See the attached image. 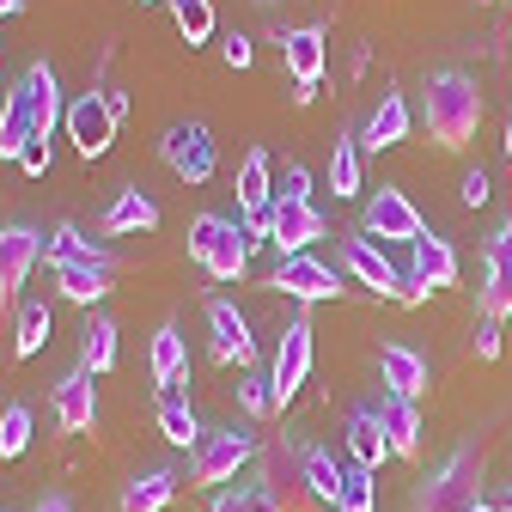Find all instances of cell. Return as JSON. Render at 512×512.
<instances>
[{
    "label": "cell",
    "instance_id": "cell-32",
    "mask_svg": "<svg viewBox=\"0 0 512 512\" xmlns=\"http://www.w3.org/2000/svg\"><path fill=\"white\" fill-rule=\"evenodd\" d=\"M330 189H336V202H342V196H360V141H354V135H336V153H330Z\"/></svg>",
    "mask_w": 512,
    "mask_h": 512
},
{
    "label": "cell",
    "instance_id": "cell-14",
    "mask_svg": "<svg viewBox=\"0 0 512 512\" xmlns=\"http://www.w3.org/2000/svg\"><path fill=\"white\" fill-rule=\"evenodd\" d=\"M482 317H512V220L482 250Z\"/></svg>",
    "mask_w": 512,
    "mask_h": 512
},
{
    "label": "cell",
    "instance_id": "cell-20",
    "mask_svg": "<svg viewBox=\"0 0 512 512\" xmlns=\"http://www.w3.org/2000/svg\"><path fill=\"white\" fill-rule=\"evenodd\" d=\"M409 250H415L409 281H421L427 293H439V287H452V281H458V250H452V238L427 232V238H421V244H409Z\"/></svg>",
    "mask_w": 512,
    "mask_h": 512
},
{
    "label": "cell",
    "instance_id": "cell-11",
    "mask_svg": "<svg viewBox=\"0 0 512 512\" xmlns=\"http://www.w3.org/2000/svg\"><path fill=\"white\" fill-rule=\"evenodd\" d=\"M324 232H330V220L317 202H275V214H269V244L281 256H305Z\"/></svg>",
    "mask_w": 512,
    "mask_h": 512
},
{
    "label": "cell",
    "instance_id": "cell-33",
    "mask_svg": "<svg viewBox=\"0 0 512 512\" xmlns=\"http://www.w3.org/2000/svg\"><path fill=\"white\" fill-rule=\"evenodd\" d=\"M171 19H177V37L196 49L214 37V0H171Z\"/></svg>",
    "mask_w": 512,
    "mask_h": 512
},
{
    "label": "cell",
    "instance_id": "cell-5",
    "mask_svg": "<svg viewBox=\"0 0 512 512\" xmlns=\"http://www.w3.org/2000/svg\"><path fill=\"white\" fill-rule=\"evenodd\" d=\"M250 458H256V439H250V433H238V427L202 433V445L189 452V482H196V488H220V482H232Z\"/></svg>",
    "mask_w": 512,
    "mask_h": 512
},
{
    "label": "cell",
    "instance_id": "cell-36",
    "mask_svg": "<svg viewBox=\"0 0 512 512\" xmlns=\"http://www.w3.org/2000/svg\"><path fill=\"white\" fill-rule=\"evenodd\" d=\"M86 250H92V244L80 238V226H74V220H61V226L49 232V244H43V256H49V263H55V269H68V263H80V256H86Z\"/></svg>",
    "mask_w": 512,
    "mask_h": 512
},
{
    "label": "cell",
    "instance_id": "cell-38",
    "mask_svg": "<svg viewBox=\"0 0 512 512\" xmlns=\"http://www.w3.org/2000/svg\"><path fill=\"white\" fill-rule=\"evenodd\" d=\"M238 403H244V415H256V421H263V415H275L281 403H275V384L269 378H238Z\"/></svg>",
    "mask_w": 512,
    "mask_h": 512
},
{
    "label": "cell",
    "instance_id": "cell-44",
    "mask_svg": "<svg viewBox=\"0 0 512 512\" xmlns=\"http://www.w3.org/2000/svg\"><path fill=\"white\" fill-rule=\"evenodd\" d=\"M488 196H494V183H488V171H470V177H464V208H482Z\"/></svg>",
    "mask_w": 512,
    "mask_h": 512
},
{
    "label": "cell",
    "instance_id": "cell-28",
    "mask_svg": "<svg viewBox=\"0 0 512 512\" xmlns=\"http://www.w3.org/2000/svg\"><path fill=\"white\" fill-rule=\"evenodd\" d=\"M80 366H86L92 378L116 366V324H110L104 311H86V330H80Z\"/></svg>",
    "mask_w": 512,
    "mask_h": 512
},
{
    "label": "cell",
    "instance_id": "cell-13",
    "mask_svg": "<svg viewBox=\"0 0 512 512\" xmlns=\"http://www.w3.org/2000/svg\"><path fill=\"white\" fill-rule=\"evenodd\" d=\"M305 378H311V324H305V317H293V324L281 330L275 372H269V384H275V403H293V397L305 391Z\"/></svg>",
    "mask_w": 512,
    "mask_h": 512
},
{
    "label": "cell",
    "instance_id": "cell-34",
    "mask_svg": "<svg viewBox=\"0 0 512 512\" xmlns=\"http://www.w3.org/2000/svg\"><path fill=\"white\" fill-rule=\"evenodd\" d=\"M43 348H49V305H25V311H19L13 354H19V360H31V354H43Z\"/></svg>",
    "mask_w": 512,
    "mask_h": 512
},
{
    "label": "cell",
    "instance_id": "cell-3",
    "mask_svg": "<svg viewBox=\"0 0 512 512\" xmlns=\"http://www.w3.org/2000/svg\"><path fill=\"white\" fill-rule=\"evenodd\" d=\"M476 500H482V452L476 445H458V452L445 458V470L421 482L415 512H470Z\"/></svg>",
    "mask_w": 512,
    "mask_h": 512
},
{
    "label": "cell",
    "instance_id": "cell-45",
    "mask_svg": "<svg viewBox=\"0 0 512 512\" xmlns=\"http://www.w3.org/2000/svg\"><path fill=\"white\" fill-rule=\"evenodd\" d=\"M397 299H403V305H421V299H433V293H427L421 281H403V293H397Z\"/></svg>",
    "mask_w": 512,
    "mask_h": 512
},
{
    "label": "cell",
    "instance_id": "cell-51",
    "mask_svg": "<svg viewBox=\"0 0 512 512\" xmlns=\"http://www.w3.org/2000/svg\"><path fill=\"white\" fill-rule=\"evenodd\" d=\"M256 7H269V0H256Z\"/></svg>",
    "mask_w": 512,
    "mask_h": 512
},
{
    "label": "cell",
    "instance_id": "cell-22",
    "mask_svg": "<svg viewBox=\"0 0 512 512\" xmlns=\"http://www.w3.org/2000/svg\"><path fill=\"white\" fill-rule=\"evenodd\" d=\"M378 372H384V384H391V397H421L427 391V360L409 348V342H391V348H384L378 354Z\"/></svg>",
    "mask_w": 512,
    "mask_h": 512
},
{
    "label": "cell",
    "instance_id": "cell-18",
    "mask_svg": "<svg viewBox=\"0 0 512 512\" xmlns=\"http://www.w3.org/2000/svg\"><path fill=\"white\" fill-rule=\"evenodd\" d=\"M275 43H281V61H287V74L299 80V86H317L324 80V31L317 25H293V31H275Z\"/></svg>",
    "mask_w": 512,
    "mask_h": 512
},
{
    "label": "cell",
    "instance_id": "cell-30",
    "mask_svg": "<svg viewBox=\"0 0 512 512\" xmlns=\"http://www.w3.org/2000/svg\"><path fill=\"white\" fill-rule=\"evenodd\" d=\"M159 433L177 445V452H196L202 445V421H196V409H189L183 397H159Z\"/></svg>",
    "mask_w": 512,
    "mask_h": 512
},
{
    "label": "cell",
    "instance_id": "cell-40",
    "mask_svg": "<svg viewBox=\"0 0 512 512\" xmlns=\"http://www.w3.org/2000/svg\"><path fill=\"white\" fill-rule=\"evenodd\" d=\"M208 512H275L263 494H256V488H238V494H214V506Z\"/></svg>",
    "mask_w": 512,
    "mask_h": 512
},
{
    "label": "cell",
    "instance_id": "cell-48",
    "mask_svg": "<svg viewBox=\"0 0 512 512\" xmlns=\"http://www.w3.org/2000/svg\"><path fill=\"white\" fill-rule=\"evenodd\" d=\"M470 512H500V506H488V500H476V506H470Z\"/></svg>",
    "mask_w": 512,
    "mask_h": 512
},
{
    "label": "cell",
    "instance_id": "cell-6",
    "mask_svg": "<svg viewBox=\"0 0 512 512\" xmlns=\"http://www.w3.org/2000/svg\"><path fill=\"white\" fill-rule=\"evenodd\" d=\"M159 153H165V165H171L183 183H208L214 165H220L214 135H208L202 122H171V128H165V141H159Z\"/></svg>",
    "mask_w": 512,
    "mask_h": 512
},
{
    "label": "cell",
    "instance_id": "cell-26",
    "mask_svg": "<svg viewBox=\"0 0 512 512\" xmlns=\"http://www.w3.org/2000/svg\"><path fill=\"white\" fill-rule=\"evenodd\" d=\"M171 494H177V476H171V470H141V476H128L116 512H165Z\"/></svg>",
    "mask_w": 512,
    "mask_h": 512
},
{
    "label": "cell",
    "instance_id": "cell-2",
    "mask_svg": "<svg viewBox=\"0 0 512 512\" xmlns=\"http://www.w3.org/2000/svg\"><path fill=\"white\" fill-rule=\"evenodd\" d=\"M189 263L208 281H238L250 269V232L226 214H196L189 220Z\"/></svg>",
    "mask_w": 512,
    "mask_h": 512
},
{
    "label": "cell",
    "instance_id": "cell-35",
    "mask_svg": "<svg viewBox=\"0 0 512 512\" xmlns=\"http://www.w3.org/2000/svg\"><path fill=\"white\" fill-rule=\"evenodd\" d=\"M25 445H31V409L7 403L0 409V458H25Z\"/></svg>",
    "mask_w": 512,
    "mask_h": 512
},
{
    "label": "cell",
    "instance_id": "cell-21",
    "mask_svg": "<svg viewBox=\"0 0 512 512\" xmlns=\"http://www.w3.org/2000/svg\"><path fill=\"white\" fill-rule=\"evenodd\" d=\"M147 372H153V384H159L165 397H171L177 384H183V372H189V354H183V330H177V324H159V330H153Z\"/></svg>",
    "mask_w": 512,
    "mask_h": 512
},
{
    "label": "cell",
    "instance_id": "cell-46",
    "mask_svg": "<svg viewBox=\"0 0 512 512\" xmlns=\"http://www.w3.org/2000/svg\"><path fill=\"white\" fill-rule=\"evenodd\" d=\"M37 512H74V506L61 500V494H43V500H37Z\"/></svg>",
    "mask_w": 512,
    "mask_h": 512
},
{
    "label": "cell",
    "instance_id": "cell-1",
    "mask_svg": "<svg viewBox=\"0 0 512 512\" xmlns=\"http://www.w3.org/2000/svg\"><path fill=\"white\" fill-rule=\"evenodd\" d=\"M427 135L445 147V153H458L476 141V128H482V86L464 74V68H439L427 80Z\"/></svg>",
    "mask_w": 512,
    "mask_h": 512
},
{
    "label": "cell",
    "instance_id": "cell-10",
    "mask_svg": "<svg viewBox=\"0 0 512 512\" xmlns=\"http://www.w3.org/2000/svg\"><path fill=\"white\" fill-rule=\"evenodd\" d=\"M116 269H122L116 256L92 244V250L80 256V263H68V269H55V287H61V299H68V305H86V311H92V305H98V299L110 293Z\"/></svg>",
    "mask_w": 512,
    "mask_h": 512
},
{
    "label": "cell",
    "instance_id": "cell-15",
    "mask_svg": "<svg viewBox=\"0 0 512 512\" xmlns=\"http://www.w3.org/2000/svg\"><path fill=\"white\" fill-rule=\"evenodd\" d=\"M49 409H55V427H61V433H92V427H98V384H92V372L74 366L68 378L55 384Z\"/></svg>",
    "mask_w": 512,
    "mask_h": 512
},
{
    "label": "cell",
    "instance_id": "cell-39",
    "mask_svg": "<svg viewBox=\"0 0 512 512\" xmlns=\"http://www.w3.org/2000/svg\"><path fill=\"white\" fill-rule=\"evenodd\" d=\"M275 202H311V171H305L299 159L281 171V189H275Z\"/></svg>",
    "mask_w": 512,
    "mask_h": 512
},
{
    "label": "cell",
    "instance_id": "cell-42",
    "mask_svg": "<svg viewBox=\"0 0 512 512\" xmlns=\"http://www.w3.org/2000/svg\"><path fill=\"white\" fill-rule=\"evenodd\" d=\"M220 55H226V68H238V74H244L256 49H250V37H244V31H226V43H220Z\"/></svg>",
    "mask_w": 512,
    "mask_h": 512
},
{
    "label": "cell",
    "instance_id": "cell-12",
    "mask_svg": "<svg viewBox=\"0 0 512 512\" xmlns=\"http://www.w3.org/2000/svg\"><path fill=\"white\" fill-rule=\"evenodd\" d=\"M43 244H49V238H43L37 226H25V220L0 226V305L25 287V275L37 269V256H43Z\"/></svg>",
    "mask_w": 512,
    "mask_h": 512
},
{
    "label": "cell",
    "instance_id": "cell-16",
    "mask_svg": "<svg viewBox=\"0 0 512 512\" xmlns=\"http://www.w3.org/2000/svg\"><path fill=\"white\" fill-rule=\"evenodd\" d=\"M342 269L360 281V287H372V293H384V299H397L403 293V275H397V263H391V256H384L372 238H342Z\"/></svg>",
    "mask_w": 512,
    "mask_h": 512
},
{
    "label": "cell",
    "instance_id": "cell-24",
    "mask_svg": "<svg viewBox=\"0 0 512 512\" xmlns=\"http://www.w3.org/2000/svg\"><path fill=\"white\" fill-rule=\"evenodd\" d=\"M378 421H384V439H391V458H415L421 452V415H415L409 397H384Z\"/></svg>",
    "mask_w": 512,
    "mask_h": 512
},
{
    "label": "cell",
    "instance_id": "cell-41",
    "mask_svg": "<svg viewBox=\"0 0 512 512\" xmlns=\"http://www.w3.org/2000/svg\"><path fill=\"white\" fill-rule=\"evenodd\" d=\"M49 165H55V153H49V141L37 135V141L19 153V171H25V177H49Z\"/></svg>",
    "mask_w": 512,
    "mask_h": 512
},
{
    "label": "cell",
    "instance_id": "cell-27",
    "mask_svg": "<svg viewBox=\"0 0 512 512\" xmlns=\"http://www.w3.org/2000/svg\"><path fill=\"white\" fill-rule=\"evenodd\" d=\"M409 135V104L397 98V92H384V104L366 116V128H360V147H372V153H384V147H397Z\"/></svg>",
    "mask_w": 512,
    "mask_h": 512
},
{
    "label": "cell",
    "instance_id": "cell-23",
    "mask_svg": "<svg viewBox=\"0 0 512 512\" xmlns=\"http://www.w3.org/2000/svg\"><path fill=\"white\" fill-rule=\"evenodd\" d=\"M110 238H122V232H153L159 226V202L147 196V189H122V196L104 208V220H98Z\"/></svg>",
    "mask_w": 512,
    "mask_h": 512
},
{
    "label": "cell",
    "instance_id": "cell-19",
    "mask_svg": "<svg viewBox=\"0 0 512 512\" xmlns=\"http://www.w3.org/2000/svg\"><path fill=\"white\" fill-rule=\"evenodd\" d=\"M19 98H25L31 122H37V135L49 141V135H55V122L68 116V104H61V86H55V68L31 61V68H25V80H19Z\"/></svg>",
    "mask_w": 512,
    "mask_h": 512
},
{
    "label": "cell",
    "instance_id": "cell-8",
    "mask_svg": "<svg viewBox=\"0 0 512 512\" xmlns=\"http://www.w3.org/2000/svg\"><path fill=\"white\" fill-rule=\"evenodd\" d=\"M360 238H403V244H421V238H427V220L415 214V202L403 196V189L384 183L378 196L366 202V214H360Z\"/></svg>",
    "mask_w": 512,
    "mask_h": 512
},
{
    "label": "cell",
    "instance_id": "cell-17",
    "mask_svg": "<svg viewBox=\"0 0 512 512\" xmlns=\"http://www.w3.org/2000/svg\"><path fill=\"white\" fill-rule=\"evenodd\" d=\"M208 354L220 360V366H244L250 360V324H244V311L232 305V299H208Z\"/></svg>",
    "mask_w": 512,
    "mask_h": 512
},
{
    "label": "cell",
    "instance_id": "cell-4",
    "mask_svg": "<svg viewBox=\"0 0 512 512\" xmlns=\"http://www.w3.org/2000/svg\"><path fill=\"white\" fill-rule=\"evenodd\" d=\"M256 494H263L275 512H311L317 494H311V476H305V445H263V482H256Z\"/></svg>",
    "mask_w": 512,
    "mask_h": 512
},
{
    "label": "cell",
    "instance_id": "cell-47",
    "mask_svg": "<svg viewBox=\"0 0 512 512\" xmlns=\"http://www.w3.org/2000/svg\"><path fill=\"white\" fill-rule=\"evenodd\" d=\"M19 7H25V0H0V19H13Z\"/></svg>",
    "mask_w": 512,
    "mask_h": 512
},
{
    "label": "cell",
    "instance_id": "cell-7",
    "mask_svg": "<svg viewBox=\"0 0 512 512\" xmlns=\"http://www.w3.org/2000/svg\"><path fill=\"white\" fill-rule=\"evenodd\" d=\"M61 128H68V141L80 147V159H104L110 141H116V110L104 92H80L68 104V116H61Z\"/></svg>",
    "mask_w": 512,
    "mask_h": 512
},
{
    "label": "cell",
    "instance_id": "cell-25",
    "mask_svg": "<svg viewBox=\"0 0 512 512\" xmlns=\"http://www.w3.org/2000/svg\"><path fill=\"white\" fill-rule=\"evenodd\" d=\"M348 452H354L360 470H378L384 458H391V439H384L378 409H354V415H348Z\"/></svg>",
    "mask_w": 512,
    "mask_h": 512
},
{
    "label": "cell",
    "instance_id": "cell-31",
    "mask_svg": "<svg viewBox=\"0 0 512 512\" xmlns=\"http://www.w3.org/2000/svg\"><path fill=\"white\" fill-rule=\"evenodd\" d=\"M305 476H311V494H317V500L336 506V494H342V476H348V470L324 452V445H305Z\"/></svg>",
    "mask_w": 512,
    "mask_h": 512
},
{
    "label": "cell",
    "instance_id": "cell-37",
    "mask_svg": "<svg viewBox=\"0 0 512 512\" xmlns=\"http://www.w3.org/2000/svg\"><path fill=\"white\" fill-rule=\"evenodd\" d=\"M378 506V494H372V470H348L342 476V494H336V512H372Z\"/></svg>",
    "mask_w": 512,
    "mask_h": 512
},
{
    "label": "cell",
    "instance_id": "cell-50",
    "mask_svg": "<svg viewBox=\"0 0 512 512\" xmlns=\"http://www.w3.org/2000/svg\"><path fill=\"white\" fill-rule=\"evenodd\" d=\"M506 159H512V122H506Z\"/></svg>",
    "mask_w": 512,
    "mask_h": 512
},
{
    "label": "cell",
    "instance_id": "cell-43",
    "mask_svg": "<svg viewBox=\"0 0 512 512\" xmlns=\"http://www.w3.org/2000/svg\"><path fill=\"white\" fill-rule=\"evenodd\" d=\"M476 354L500 360V317H482V324H476Z\"/></svg>",
    "mask_w": 512,
    "mask_h": 512
},
{
    "label": "cell",
    "instance_id": "cell-29",
    "mask_svg": "<svg viewBox=\"0 0 512 512\" xmlns=\"http://www.w3.org/2000/svg\"><path fill=\"white\" fill-rule=\"evenodd\" d=\"M37 141V122H31V110H25V98L13 92L7 104H0V159H13L19 165V153Z\"/></svg>",
    "mask_w": 512,
    "mask_h": 512
},
{
    "label": "cell",
    "instance_id": "cell-9",
    "mask_svg": "<svg viewBox=\"0 0 512 512\" xmlns=\"http://www.w3.org/2000/svg\"><path fill=\"white\" fill-rule=\"evenodd\" d=\"M269 287L287 293V299H299V305H317V299H336L342 293V275L330 263H317V256H281Z\"/></svg>",
    "mask_w": 512,
    "mask_h": 512
},
{
    "label": "cell",
    "instance_id": "cell-49",
    "mask_svg": "<svg viewBox=\"0 0 512 512\" xmlns=\"http://www.w3.org/2000/svg\"><path fill=\"white\" fill-rule=\"evenodd\" d=\"M500 512H512V488H506V494H500Z\"/></svg>",
    "mask_w": 512,
    "mask_h": 512
}]
</instances>
